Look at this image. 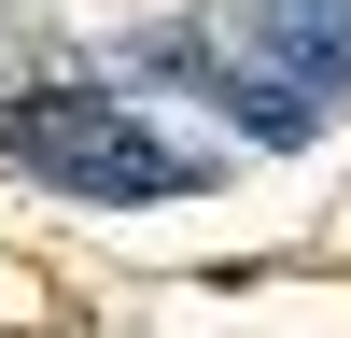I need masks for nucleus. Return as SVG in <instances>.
<instances>
[{"instance_id": "f257e3e1", "label": "nucleus", "mask_w": 351, "mask_h": 338, "mask_svg": "<svg viewBox=\"0 0 351 338\" xmlns=\"http://www.w3.org/2000/svg\"><path fill=\"white\" fill-rule=\"evenodd\" d=\"M0 155H14V169H43V183H71V197H183V183H197V169L169 155V141L141 127L127 99H84V84L14 99V113H0Z\"/></svg>"}]
</instances>
